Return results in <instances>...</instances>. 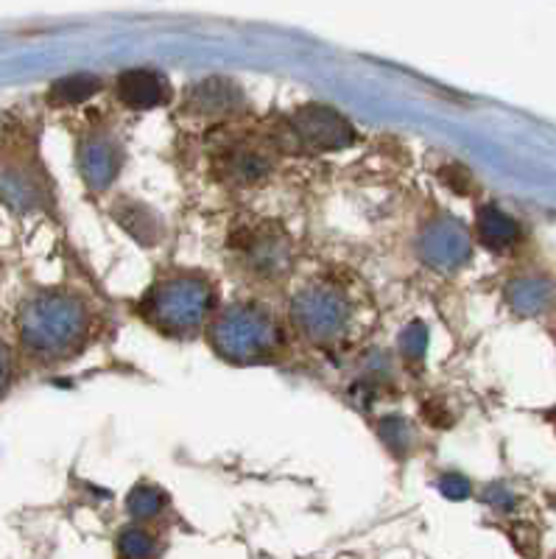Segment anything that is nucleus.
Here are the masks:
<instances>
[{
    "label": "nucleus",
    "mask_w": 556,
    "mask_h": 559,
    "mask_svg": "<svg viewBox=\"0 0 556 559\" xmlns=\"http://www.w3.org/2000/svg\"><path fill=\"white\" fill-rule=\"evenodd\" d=\"M87 308L70 294H39L20 319L23 342L39 356H68L87 336Z\"/></svg>",
    "instance_id": "nucleus-1"
},
{
    "label": "nucleus",
    "mask_w": 556,
    "mask_h": 559,
    "mask_svg": "<svg viewBox=\"0 0 556 559\" xmlns=\"http://www.w3.org/2000/svg\"><path fill=\"white\" fill-rule=\"evenodd\" d=\"M213 286L199 274H171L159 280L143 299L149 322L168 336H188L204 324L213 308Z\"/></svg>",
    "instance_id": "nucleus-2"
},
{
    "label": "nucleus",
    "mask_w": 556,
    "mask_h": 559,
    "mask_svg": "<svg viewBox=\"0 0 556 559\" xmlns=\"http://www.w3.org/2000/svg\"><path fill=\"white\" fill-rule=\"evenodd\" d=\"M215 353L233 364H258L272 358L280 347L274 319L255 306H233L215 317L210 328Z\"/></svg>",
    "instance_id": "nucleus-3"
},
{
    "label": "nucleus",
    "mask_w": 556,
    "mask_h": 559,
    "mask_svg": "<svg viewBox=\"0 0 556 559\" xmlns=\"http://www.w3.org/2000/svg\"><path fill=\"white\" fill-rule=\"evenodd\" d=\"M292 319L310 342L333 344L347 336L353 308L335 286H308L294 297Z\"/></svg>",
    "instance_id": "nucleus-4"
},
{
    "label": "nucleus",
    "mask_w": 556,
    "mask_h": 559,
    "mask_svg": "<svg viewBox=\"0 0 556 559\" xmlns=\"http://www.w3.org/2000/svg\"><path fill=\"white\" fill-rule=\"evenodd\" d=\"M292 129L294 138L310 152H335V148H347L355 140V129L350 127L347 118L322 104L297 109L292 118Z\"/></svg>",
    "instance_id": "nucleus-5"
},
{
    "label": "nucleus",
    "mask_w": 556,
    "mask_h": 559,
    "mask_svg": "<svg viewBox=\"0 0 556 559\" xmlns=\"http://www.w3.org/2000/svg\"><path fill=\"white\" fill-rule=\"evenodd\" d=\"M244 263L252 274L265 280H280L292 269V241L274 224H260L247 229V238L238 243Z\"/></svg>",
    "instance_id": "nucleus-6"
},
{
    "label": "nucleus",
    "mask_w": 556,
    "mask_h": 559,
    "mask_svg": "<svg viewBox=\"0 0 556 559\" xmlns=\"http://www.w3.org/2000/svg\"><path fill=\"white\" fill-rule=\"evenodd\" d=\"M419 249H423V258L428 266H434L437 272H456L470 261V252H473V241H470V233L464 229V224L459 218H437V222L425 227L423 238H419Z\"/></svg>",
    "instance_id": "nucleus-7"
},
{
    "label": "nucleus",
    "mask_w": 556,
    "mask_h": 559,
    "mask_svg": "<svg viewBox=\"0 0 556 559\" xmlns=\"http://www.w3.org/2000/svg\"><path fill=\"white\" fill-rule=\"evenodd\" d=\"M118 98L129 109H152L171 98V87H168V79L157 70L132 68L118 76Z\"/></svg>",
    "instance_id": "nucleus-8"
},
{
    "label": "nucleus",
    "mask_w": 556,
    "mask_h": 559,
    "mask_svg": "<svg viewBox=\"0 0 556 559\" xmlns=\"http://www.w3.org/2000/svg\"><path fill=\"white\" fill-rule=\"evenodd\" d=\"M120 168V148L107 134H95L82 146V174L90 188L102 191L115 179Z\"/></svg>",
    "instance_id": "nucleus-9"
},
{
    "label": "nucleus",
    "mask_w": 556,
    "mask_h": 559,
    "mask_svg": "<svg viewBox=\"0 0 556 559\" xmlns=\"http://www.w3.org/2000/svg\"><path fill=\"white\" fill-rule=\"evenodd\" d=\"M272 171V157L269 152L255 143H235L224 152V177L229 182L238 185H249V182H260L265 174Z\"/></svg>",
    "instance_id": "nucleus-10"
},
{
    "label": "nucleus",
    "mask_w": 556,
    "mask_h": 559,
    "mask_svg": "<svg viewBox=\"0 0 556 559\" xmlns=\"http://www.w3.org/2000/svg\"><path fill=\"white\" fill-rule=\"evenodd\" d=\"M240 104H244L240 90L233 82H227V79H208L202 84H193L188 96V107L193 112L204 115L229 112V109L240 107Z\"/></svg>",
    "instance_id": "nucleus-11"
},
{
    "label": "nucleus",
    "mask_w": 556,
    "mask_h": 559,
    "mask_svg": "<svg viewBox=\"0 0 556 559\" xmlns=\"http://www.w3.org/2000/svg\"><path fill=\"white\" fill-rule=\"evenodd\" d=\"M475 233H478V241L487 243L489 249H509L518 243L520 227L512 216H506L504 210H498L495 204H484L478 207V222H475Z\"/></svg>",
    "instance_id": "nucleus-12"
},
{
    "label": "nucleus",
    "mask_w": 556,
    "mask_h": 559,
    "mask_svg": "<svg viewBox=\"0 0 556 559\" xmlns=\"http://www.w3.org/2000/svg\"><path fill=\"white\" fill-rule=\"evenodd\" d=\"M102 87L98 76H90V73H76V76H68L62 82H57L51 87V102L59 107H68V104H82L90 96H95Z\"/></svg>",
    "instance_id": "nucleus-13"
},
{
    "label": "nucleus",
    "mask_w": 556,
    "mask_h": 559,
    "mask_svg": "<svg viewBox=\"0 0 556 559\" xmlns=\"http://www.w3.org/2000/svg\"><path fill=\"white\" fill-rule=\"evenodd\" d=\"M118 216L123 218V224L140 222V224H134V227H132V236L138 238V241H143V243H146V247H152V243L157 241L159 224H157V216H154V213L149 207H143V204H134L132 202V204H129V213H123V210H120Z\"/></svg>",
    "instance_id": "nucleus-14"
},
{
    "label": "nucleus",
    "mask_w": 556,
    "mask_h": 559,
    "mask_svg": "<svg viewBox=\"0 0 556 559\" xmlns=\"http://www.w3.org/2000/svg\"><path fill=\"white\" fill-rule=\"evenodd\" d=\"M118 551L123 559H152L154 551H157V543L143 528H127V532L120 534Z\"/></svg>",
    "instance_id": "nucleus-15"
},
{
    "label": "nucleus",
    "mask_w": 556,
    "mask_h": 559,
    "mask_svg": "<svg viewBox=\"0 0 556 559\" xmlns=\"http://www.w3.org/2000/svg\"><path fill=\"white\" fill-rule=\"evenodd\" d=\"M165 496L157 487H134L129 496V512L134 518H154L163 509Z\"/></svg>",
    "instance_id": "nucleus-16"
},
{
    "label": "nucleus",
    "mask_w": 556,
    "mask_h": 559,
    "mask_svg": "<svg viewBox=\"0 0 556 559\" xmlns=\"http://www.w3.org/2000/svg\"><path fill=\"white\" fill-rule=\"evenodd\" d=\"M400 347L409 358H423L425 349H428V328L423 322H411L403 331V338H400Z\"/></svg>",
    "instance_id": "nucleus-17"
},
{
    "label": "nucleus",
    "mask_w": 556,
    "mask_h": 559,
    "mask_svg": "<svg viewBox=\"0 0 556 559\" xmlns=\"http://www.w3.org/2000/svg\"><path fill=\"white\" fill-rule=\"evenodd\" d=\"M380 437L389 442V448L403 451V448H409L411 442V428L405 426L403 419H386L383 426H380Z\"/></svg>",
    "instance_id": "nucleus-18"
},
{
    "label": "nucleus",
    "mask_w": 556,
    "mask_h": 559,
    "mask_svg": "<svg viewBox=\"0 0 556 559\" xmlns=\"http://www.w3.org/2000/svg\"><path fill=\"white\" fill-rule=\"evenodd\" d=\"M439 487H442V492L445 496H450V498H464L468 496V489H470V484L464 481L462 476H448V478H442V484H439Z\"/></svg>",
    "instance_id": "nucleus-19"
},
{
    "label": "nucleus",
    "mask_w": 556,
    "mask_h": 559,
    "mask_svg": "<svg viewBox=\"0 0 556 559\" xmlns=\"http://www.w3.org/2000/svg\"><path fill=\"white\" fill-rule=\"evenodd\" d=\"M7 376H9V358H7V349L0 347V389H3V383H7Z\"/></svg>",
    "instance_id": "nucleus-20"
}]
</instances>
